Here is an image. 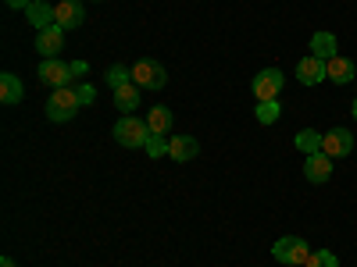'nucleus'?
I'll list each match as a JSON object with an SVG mask.
<instances>
[{
    "label": "nucleus",
    "mask_w": 357,
    "mask_h": 267,
    "mask_svg": "<svg viewBox=\"0 0 357 267\" xmlns=\"http://www.w3.org/2000/svg\"><path fill=\"white\" fill-rule=\"evenodd\" d=\"M114 139H118V146H129V150H143L146 139H151V125H146V118L122 114V118L114 122Z\"/></svg>",
    "instance_id": "nucleus-1"
},
{
    "label": "nucleus",
    "mask_w": 357,
    "mask_h": 267,
    "mask_svg": "<svg viewBox=\"0 0 357 267\" xmlns=\"http://www.w3.org/2000/svg\"><path fill=\"white\" fill-rule=\"evenodd\" d=\"M79 107H82L79 89L61 86V89H54L50 100H47V118H50V122H72V118L79 114Z\"/></svg>",
    "instance_id": "nucleus-2"
},
{
    "label": "nucleus",
    "mask_w": 357,
    "mask_h": 267,
    "mask_svg": "<svg viewBox=\"0 0 357 267\" xmlns=\"http://www.w3.org/2000/svg\"><path fill=\"white\" fill-rule=\"evenodd\" d=\"M272 257L279 264H289V267H307L311 257H314V250L304 239H296V235H282V239L272 246Z\"/></svg>",
    "instance_id": "nucleus-3"
},
{
    "label": "nucleus",
    "mask_w": 357,
    "mask_h": 267,
    "mask_svg": "<svg viewBox=\"0 0 357 267\" xmlns=\"http://www.w3.org/2000/svg\"><path fill=\"white\" fill-rule=\"evenodd\" d=\"M132 82L139 89H165L168 86V72L161 61H151V57H143V61L132 65Z\"/></svg>",
    "instance_id": "nucleus-4"
},
{
    "label": "nucleus",
    "mask_w": 357,
    "mask_h": 267,
    "mask_svg": "<svg viewBox=\"0 0 357 267\" xmlns=\"http://www.w3.org/2000/svg\"><path fill=\"white\" fill-rule=\"evenodd\" d=\"M282 72L279 68H264V72H257L254 75V82H250V93H254V100L257 104H264V100H279V93H282Z\"/></svg>",
    "instance_id": "nucleus-5"
},
{
    "label": "nucleus",
    "mask_w": 357,
    "mask_h": 267,
    "mask_svg": "<svg viewBox=\"0 0 357 267\" xmlns=\"http://www.w3.org/2000/svg\"><path fill=\"white\" fill-rule=\"evenodd\" d=\"M72 79H75V75H72V65L57 61V57H43V65H40V82H43V86L61 89V86H68Z\"/></svg>",
    "instance_id": "nucleus-6"
},
{
    "label": "nucleus",
    "mask_w": 357,
    "mask_h": 267,
    "mask_svg": "<svg viewBox=\"0 0 357 267\" xmlns=\"http://www.w3.org/2000/svg\"><path fill=\"white\" fill-rule=\"evenodd\" d=\"M82 22H86L82 0H57V4H54V25H61V29H79Z\"/></svg>",
    "instance_id": "nucleus-7"
},
{
    "label": "nucleus",
    "mask_w": 357,
    "mask_h": 267,
    "mask_svg": "<svg viewBox=\"0 0 357 267\" xmlns=\"http://www.w3.org/2000/svg\"><path fill=\"white\" fill-rule=\"evenodd\" d=\"M354 150V136L347 132V129H329L321 136V154H329L333 161L336 157H347Z\"/></svg>",
    "instance_id": "nucleus-8"
},
{
    "label": "nucleus",
    "mask_w": 357,
    "mask_h": 267,
    "mask_svg": "<svg viewBox=\"0 0 357 267\" xmlns=\"http://www.w3.org/2000/svg\"><path fill=\"white\" fill-rule=\"evenodd\" d=\"M329 175H333V157L329 154H307V164H304V178L307 182H314V186H321V182H329Z\"/></svg>",
    "instance_id": "nucleus-9"
},
{
    "label": "nucleus",
    "mask_w": 357,
    "mask_h": 267,
    "mask_svg": "<svg viewBox=\"0 0 357 267\" xmlns=\"http://www.w3.org/2000/svg\"><path fill=\"white\" fill-rule=\"evenodd\" d=\"M325 79L329 82H336V86H347V82H357V68H354V61H347V57H329L325 61Z\"/></svg>",
    "instance_id": "nucleus-10"
},
{
    "label": "nucleus",
    "mask_w": 357,
    "mask_h": 267,
    "mask_svg": "<svg viewBox=\"0 0 357 267\" xmlns=\"http://www.w3.org/2000/svg\"><path fill=\"white\" fill-rule=\"evenodd\" d=\"M197 154H200V143H197L193 136H172V139H168V157H172V161L190 164Z\"/></svg>",
    "instance_id": "nucleus-11"
},
{
    "label": "nucleus",
    "mask_w": 357,
    "mask_h": 267,
    "mask_svg": "<svg viewBox=\"0 0 357 267\" xmlns=\"http://www.w3.org/2000/svg\"><path fill=\"white\" fill-rule=\"evenodd\" d=\"M61 47H65V29L61 25H50V29H43V33H36V50L43 57H57Z\"/></svg>",
    "instance_id": "nucleus-12"
},
{
    "label": "nucleus",
    "mask_w": 357,
    "mask_h": 267,
    "mask_svg": "<svg viewBox=\"0 0 357 267\" xmlns=\"http://www.w3.org/2000/svg\"><path fill=\"white\" fill-rule=\"evenodd\" d=\"M22 100H25V86H22V79H18L15 72H4V75H0V104L15 107V104H22Z\"/></svg>",
    "instance_id": "nucleus-13"
},
{
    "label": "nucleus",
    "mask_w": 357,
    "mask_h": 267,
    "mask_svg": "<svg viewBox=\"0 0 357 267\" xmlns=\"http://www.w3.org/2000/svg\"><path fill=\"white\" fill-rule=\"evenodd\" d=\"M296 79H301L304 86H318V82H325V61L321 57H304L301 65H296Z\"/></svg>",
    "instance_id": "nucleus-14"
},
{
    "label": "nucleus",
    "mask_w": 357,
    "mask_h": 267,
    "mask_svg": "<svg viewBox=\"0 0 357 267\" xmlns=\"http://www.w3.org/2000/svg\"><path fill=\"white\" fill-rule=\"evenodd\" d=\"M114 107L122 114H136V107H139V86L126 82L122 89H114Z\"/></svg>",
    "instance_id": "nucleus-15"
},
{
    "label": "nucleus",
    "mask_w": 357,
    "mask_h": 267,
    "mask_svg": "<svg viewBox=\"0 0 357 267\" xmlns=\"http://www.w3.org/2000/svg\"><path fill=\"white\" fill-rule=\"evenodd\" d=\"M25 18H29V22H33V25L40 29V33H43V29H50V25H54V8L47 4V0H33V4L25 8Z\"/></svg>",
    "instance_id": "nucleus-16"
},
{
    "label": "nucleus",
    "mask_w": 357,
    "mask_h": 267,
    "mask_svg": "<svg viewBox=\"0 0 357 267\" xmlns=\"http://www.w3.org/2000/svg\"><path fill=\"white\" fill-rule=\"evenodd\" d=\"M146 125H151L154 136H168V132H172V111H168L165 104L151 107V111H146Z\"/></svg>",
    "instance_id": "nucleus-17"
},
{
    "label": "nucleus",
    "mask_w": 357,
    "mask_h": 267,
    "mask_svg": "<svg viewBox=\"0 0 357 267\" xmlns=\"http://www.w3.org/2000/svg\"><path fill=\"white\" fill-rule=\"evenodd\" d=\"M336 36L333 33H314L311 36V54L314 57H321V61H329V57H336Z\"/></svg>",
    "instance_id": "nucleus-18"
},
{
    "label": "nucleus",
    "mask_w": 357,
    "mask_h": 267,
    "mask_svg": "<svg viewBox=\"0 0 357 267\" xmlns=\"http://www.w3.org/2000/svg\"><path fill=\"white\" fill-rule=\"evenodd\" d=\"M254 114H257V122H261V125H275V122H279V114H282V104H279V100H264V104L254 107Z\"/></svg>",
    "instance_id": "nucleus-19"
},
{
    "label": "nucleus",
    "mask_w": 357,
    "mask_h": 267,
    "mask_svg": "<svg viewBox=\"0 0 357 267\" xmlns=\"http://www.w3.org/2000/svg\"><path fill=\"white\" fill-rule=\"evenodd\" d=\"M296 150H304V154H318L321 150V132H314V129H304V132H296Z\"/></svg>",
    "instance_id": "nucleus-20"
},
{
    "label": "nucleus",
    "mask_w": 357,
    "mask_h": 267,
    "mask_svg": "<svg viewBox=\"0 0 357 267\" xmlns=\"http://www.w3.org/2000/svg\"><path fill=\"white\" fill-rule=\"evenodd\" d=\"M126 82H132V68H126V65H114V68L107 72V86H111V89H122Z\"/></svg>",
    "instance_id": "nucleus-21"
},
{
    "label": "nucleus",
    "mask_w": 357,
    "mask_h": 267,
    "mask_svg": "<svg viewBox=\"0 0 357 267\" xmlns=\"http://www.w3.org/2000/svg\"><path fill=\"white\" fill-rule=\"evenodd\" d=\"M143 150L151 154V157H165V154H168V139L151 132V139H146V146H143Z\"/></svg>",
    "instance_id": "nucleus-22"
},
{
    "label": "nucleus",
    "mask_w": 357,
    "mask_h": 267,
    "mask_svg": "<svg viewBox=\"0 0 357 267\" xmlns=\"http://www.w3.org/2000/svg\"><path fill=\"white\" fill-rule=\"evenodd\" d=\"M307 267H340V260H336L333 250H314V257H311Z\"/></svg>",
    "instance_id": "nucleus-23"
},
{
    "label": "nucleus",
    "mask_w": 357,
    "mask_h": 267,
    "mask_svg": "<svg viewBox=\"0 0 357 267\" xmlns=\"http://www.w3.org/2000/svg\"><path fill=\"white\" fill-rule=\"evenodd\" d=\"M79 100H82V107L93 104V100H97V89H93V86H79Z\"/></svg>",
    "instance_id": "nucleus-24"
},
{
    "label": "nucleus",
    "mask_w": 357,
    "mask_h": 267,
    "mask_svg": "<svg viewBox=\"0 0 357 267\" xmlns=\"http://www.w3.org/2000/svg\"><path fill=\"white\" fill-rule=\"evenodd\" d=\"M86 72H89V65H86V61H72V75H75V79H82Z\"/></svg>",
    "instance_id": "nucleus-25"
},
{
    "label": "nucleus",
    "mask_w": 357,
    "mask_h": 267,
    "mask_svg": "<svg viewBox=\"0 0 357 267\" xmlns=\"http://www.w3.org/2000/svg\"><path fill=\"white\" fill-rule=\"evenodd\" d=\"M4 4H8L11 11H25L29 4H33V0H4Z\"/></svg>",
    "instance_id": "nucleus-26"
},
{
    "label": "nucleus",
    "mask_w": 357,
    "mask_h": 267,
    "mask_svg": "<svg viewBox=\"0 0 357 267\" xmlns=\"http://www.w3.org/2000/svg\"><path fill=\"white\" fill-rule=\"evenodd\" d=\"M0 267H15V260H11V257H4V260H0Z\"/></svg>",
    "instance_id": "nucleus-27"
},
{
    "label": "nucleus",
    "mask_w": 357,
    "mask_h": 267,
    "mask_svg": "<svg viewBox=\"0 0 357 267\" xmlns=\"http://www.w3.org/2000/svg\"><path fill=\"white\" fill-rule=\"evenodd\" d=\"M350 111H354V118H357V100H354V107H350Z\"/></svg>",
    "instance_id": "nucleus-28"
}]
</instances>
